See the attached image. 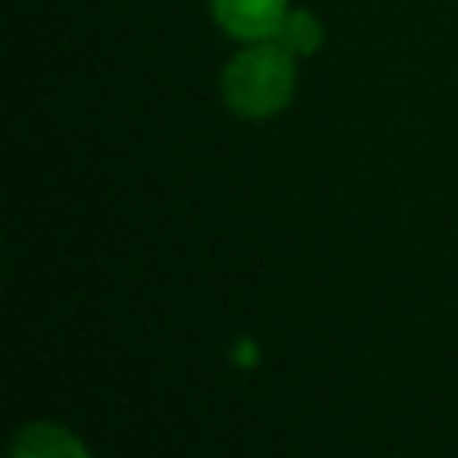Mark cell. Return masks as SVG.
<instances>
[{"instance_id":"1","label":"cell","mask_w":458,"mask_h":458,"mask_svg":"<svg viewBox=\"0 0 458 458\" xmlns=\"http://www.w3.org/2000/svg\"><path fill=\"white\" fill-rule=\"evenodd\" d=\"M297 57L276 39L247 43L222 68V100L240 118H272L293 100Z\"/></svg>"},{"instance_id":"2","label":"cell","mask_w":458,"mask_h":458,"mask_svg":"<svg viewBox=\"0 0 458 458\" xmlns=\"http://www.w3.org/2000/svg\"><path fill=\"white\" fill-rule=\"evenodd\" d=\"M286 11H290L286 0H211V14L218 29L240 43L272 39Z\"/></svg>"},{"instance_id":"3","label":"cell","mask_w":458,"mask_h":458,"mask_svg":"<svg viewBox=\"0 0 458 458\" xmlns=\"http://www.w3.org/2000/svg\"><path fill=\"white\" fill-rule=\"evenodd\" d=\"M11 458H89L86 444L57 422H29L11 440Z\"/></svg>"},{"instance_id":"4","label":"cell","mask_w":458,"mask_h":458,"mask_svg":"<svg viewBox=\"0 0 458 458\" xmlns=\"http://www.w3.org/2000/svg\"><path fill=\"white\" fill-rule=\"evenodd\" d=\"M272 39L279 47H286L293 57H308L322 47V21L311 11H286V18L279 21Z\"/></svg>"}]
</instances>
